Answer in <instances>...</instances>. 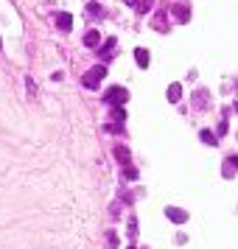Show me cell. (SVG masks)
Masks as SVG:
<instances>
[{
  "label": "cell",
  "mask_w": 238,
  "mask_h": 249,
  "mask_svg": "<svg viewBox=\"0 0 238 249\" xmlns=\"http://www.w3.org/2000/svg\"><path fill=\"white\" fill-rule=\"evenodd\" d=\"M135 62H137V68H148L151 56H148V51H146V48H137V51H135Z\"/></svg>",
  "instance_id": "cell-7"
},
{
  "label": "cell",
  "mask_w": 238,
  "mask_h": 249,
  "mask_svg": "<svg viewBox=\"0 0 238 249\" xmlns=\"http://www.w3.org/2000/svg\"><path fill=\"white\" fill-rule=\"evenodd\" d=\"M126 235L132 238V241L137 238V218H135V215H129V224H126Z\"/></svg>",
  "instance_id": "cell-11"
},
{
  "label": "cell",
  "mask_w": 238,
  "mask_h": 249,
  "mask_svg": "<svg viewBox=\"0 0 238 249\" xmlns=\"http://www.w3.org/2000/svg\"><path fill=\"white\" fill-rule=\"evenodd\" d=\"M236 165H238V157H227V160H224V177H233Z\"/></svg>",
  "instance_id": "cell-12"
},
{
  "label": "cell",
  "mask_w": 238,
  "mask_h": 249,
  "mask_svg": "<svg viewBox=\"0 0 238 249\" xmlns=\"http://www.w3.org/2000/svg\"><path fill=\"white\" fill-rule=\"evenodd\" d=\"M171 14L177 17V23H188L191 20V9L188 6H171Z\"/></svg>",
  "instance_id": "cell-4"
},
{
  "label": "cell",
  "mask_w": 238,
  "mask_h": 249,
  "mask_svg": "<svg viewBox=\"0 0 238 249\" xmlns=\"http://www.w3.org/2000/svg\"><path fill=\"white\" fill-rule=\"evenodd\" d=\"M199 137H202V143H207V146H213V143H216V137H213L210 129H202V135H199Z\"/></svg>",
  "instance_id": "cell-17"
},
{
  "label": "cell",
  "mask_w": 238,
  "mask_h": 249,
  "mask_svg": "<svg viewBox=\"0 0 238 249\" xmlns=\"http://www.w3.org/2000/svg\"><path fill=\"white\" fill-rule=\"evenodd\" d=\"M115 157L121 160V162H126V160H129V148H124V146H118V148H115Z\"/></svg>",
  "instance_id": "cell-18"
},
{
  "label": "cell",
  "mask_w": 238,
  "mask_h": 249,
  "mask_svg": "<svg viewBox=\"0 0 238 249\" xmlns=\"http://www.w3.org/2000/svg\"><path fill=\"white\" fill-rule=\"evenodd\" d=\"M104 76H107V68H104V65H95V68H90L87 73H84L81 84H84L87 90H95V87H98V84L104 81Z\"/></svg>",
  "instance_id": "cell-1"
},
{
  "label": "cell",
  "mask_w": 238,
  "mask_h": 249,
  "mask_svg": "<svg viewBox=\"0 0 238 249\" xmlns=\"http://www.w3.org/2000/svg\"><path fill=\"white\" fill-rule=\"evenodd\" d=\"M115 45H118V39H115V36H110V39H107V42L101 45V51H98V56H101V59H112V56H115V53H112V51H115Z\"/></svg>",
  "instance_id": "cell-5"
},
{
  "label": "cell",
  "mask_w": 238,
  "mask_h": 249,
  "mask_svg": "<svg viewBox=\"0 0 238 249\" xmlns=\"http://www.w3.org/2000/svg\"><path fill=\"white\" fill-rule=\"evenodd\" d=\"M98 42H101V34L98 31H87L84 34V48H95Z\"/></svg>",
  "instance_id": "cell-9"
},
{
  "label": "cell",
  "mask_w": 238,
  "mask_h": 249,
  "mask_svg": "<svg viewBox=\"0 0 238 249\" xmlns=\"http://www.w3.org/2000/svg\"><path fill=\"white\" fill-rule=\"evenodd\" d=\"M56 25L62 28V31H70V28H73V17H70L68 12H59L56 14Z\"/></svg>",
  "instance_id": "cell-6"
},
{
  "label": "cell",
  "mask_w": 238,
  "mask_h": 249,
  "mask_svg": "<svg viewBox=\"0 0 238 249\" xmlns=\"http://www.w3.org/2000/svg\"><path fill=\"white\" fill-rule=\"evenodd\" d=\"M0 51H3V42H0Z\"/></svg>",
  "instance_id": "cell-23"
},
{
  "label": "cell",
  "mask_w": 238,
  "mask_h": 249,
  "mask_svg": "<svg viewBox=\"0 0 238 249\" xmlns=\"http://www.w3.org/2000/svg\"><path fill=\"white\" fill-rule=\"evenodd\" d=\"M196 107H199V109H204V107H207V90L196 92Z\"/></svg>",
  "instance_id": "cell-15"
},
{
  "label": "cell",
  "mask_w": 238,
  "mask_h": 249,
  "mask_svg": "<svg viewBox=\"0 0 238 249\" xmlns=\"http://www.w3.org/2000/svg\"><path fill=\"white\" fill-rule=\"evenodd\" d=\"M151 6H154L151 0H137V3H135V9H137V12H140V14H146L148 9H151Z\"/></svg>",
  "instance_id": "cell-16"
},
{
  "label": "cell",
  "mask_w": 238,
  "mask_h": 249,
  "mask_svg": "<svg viewBox=\"0 0 238 249\" xmlns=\"http://www.w3.org/2000/svg\"><path fill=\"white\" fill-rule=\"evenodd\" d=\"M126 98H129V92H126L124 87H110V90H107V95H104V101L112 104V107H124Z\"/></svg>",
  "instance_id": "cell-2"
},
{
  "label": "cell",
  "mask_w": 238,
  "mask_h": 249,
  "mask_svg": "<svg viewBox=\"0 0 238 249\" xmlns=\"http://www.w3.org/2000/svg\"><path fill=\"white\" fill-rule=\"evenodd\" d=\"M118 244H121V241H118V232H115V230H110V232H107V247L118 249Z\"/></svg>",
  "instance_id": "cell-14"
},
{
  "label": "cell",
  "mask_w": 238,
  "mask_h": 249,
  "mask_svg": "<svg viewBox=\"0 0 238 249\" xmlns=\"http://www.w3.org/2000/svg\"><path fill=\"white\" fill-rule=\"evenodd\" d=\"M180 98H182V84H177V81H174V84L168 87V101L171 104H180Z\"/></svg>",
  "instance_id": "cell-8"
},
{
  "label": "cell",
  "mask_w": 238,
  "mask_h": 249,
  "mask_svg": "<svg viewBox=\"0 0 238 249\" xmlns=\"http://www.w3.org/2000/svg\"><path fill=\"white\" fill-rule=\"evenodd\" d=\"M129 249H135V247H129Z\"/></svg>",
  "instance_id": "cell-24"
},
{
  "label": "cell",
  "mask_w": 238,
  "mask_h": 249,
  "mask_svg": "<svg viewBox=\"0 0 238 249\" xmlns=\"http://www.w3.org/2000/svg\"><path fill=\"white\" fill-rule=\"evenodd\" d=\"M126 3H129V6H135V3H137V0H126Z\"/></svg>",
  "instance_id": "cell-22"
},
{
  "label": "cell",
  "mask_w": 238,
  "mask_h": 249,
  "mask_svg": "<svg viewBox=\"0 0 238 249\" xmlns=\"http://www.w3.org/2000/svg\"><path fill=\"white\" fill-rule=\"evenodd\" d=\"M112 121H115V124H124V121H126L124 107H112Z\"/></svg>",
  "instance_id": "cell-13"
},
{
  "label": "cell",
  "mask_w": 238,
  "mask_h": 249,
  "mask_svg": "<svg viewBox=\"0 0 238 249\" xmlns=\"http://www.w3.org/2000/svg\"><path fill=\"white\" fill-rule=\"evenodd\" d=\"M87 12H90L92 17H98V14H104V9L98 6V3H90V6H87Z\"/></svg>",
  "instance_id": "cell-20"
},
{
  "label": "cell",
  "mask_w": 238,
  "mask_h": 249,
  "mask_svg": "<svg viewBox=\"0 0 238 249\" xmlns=\"http://www.w3.org/2000/svg\"><path fill=\"white\" fill-rule=\"evenodd\" d=\"M107 132H124V124H110L107 126Z\"/></svg>",
  "instance_id": "cell-21"
},
{
  "label": "cell",
  "mask_w": 238,
  "mask_h": 249,
  "mask_svg": "<svg viewBox=\"0 0 238 249\" xmlns=\"http://www.w3.org/2000/svg\"><path fill=\"white\" fill-rule=\"evenodd\" d=\"M124 177H126L129 182H135V179H137V168H132V165H126V168H124Z\"/></svg>",
  "instance_id": "cell-19"
},
{
  "label": "cell",
  "mask_w": 238,
  "mask_h": 249,
  "mask_svg": "<svg viewBox=\"0 0 238 249\" xmlns=\"http://www.w3.org/2000/svg\"><path fill=\"white\" fill-rule=\"evenodd\" d=\"M165 20H168V14L157 12V17H154V28H157V31H168V28H165Z\"/></svg>",
  "instance_id": "cell-10"
},
{
  "label": "cell",
  "mask_w": 238,
  "mask_h": 249,
  "mask_svg": "<svg viewBox=\"0 0 238 249\" xmlns=\"http://www.w3.org/2000/svg\"><path fill=\"white\" fill-rule=\"evenodd\" d=\"M165 215H168L174 224H185V221H188V213L180 210V207H165Z\"/></svg>",
  "instance_id": "cell-3"
}]
</instances>
